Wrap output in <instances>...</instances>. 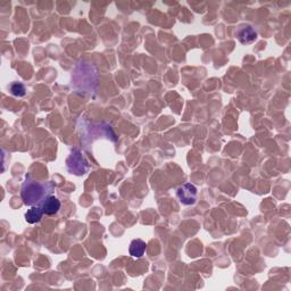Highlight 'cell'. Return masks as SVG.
I'll use <instances>...</instances> for the list:
<instances>
[{"label":"cell","mask_w":291,"mask_h":291,"mask_svg":"<svg viewBox=\"0 0 291 291\" xmlns=\"http://www.w3.org/2000/svg\"><path fill=\"white\" fill-rule=\"evenodd\" d=\"M52 190H54V184L51 182L40 183L36 181H26L21 191V197L26 206H34L41 201H45L47 195Z\"/></svg>","instance_id":"obj_1"},{"label":"cell","mask_w":291,"mask_h":291,"mask_svg":"<svg viewBox=\"0 0 291 291\" xmlns=\"http://www.w3.org/2000/svg\"><path fill=\"white\" fill-rule=\"evenodd\" d=\"M44 210H42L41 206H32L30 209H27L25 213V221L29 224H36L40 222L42 216H44Z\"/></svg>","instance_id":"obj_7"},{"label":"cell","mask_w":291,"mask_h":291,"mask_svg":"<svg viewBox=\"0 0 291 291\" xmlns=\"http://www.w3.org/2000/svg\"><path fill=\"white\" fill-rule=\"evenodd\" d=\"M10 92L16 97H23L25 94V87L21 82H14L10 86Z\"/></svg>","instance_id":"obj_8"},{"label":"cell","mask_w":291,"mask_h":291,"mask_svg":"<svg viewBox=\"0 0 291 291\" xmlns=\"http://www.w3.org/2000/svg\"><path fill=\"white\" fill-rule=\"evenodd\" d=\"M177 196L181 204L194 205L197 201V188L192 183H185L178 189Z\"/></svg>","instance_id":"obj_3"},{"label":"cell","mask_w":291,"mask_h":291,"mask_svg":"<svg viewBox=\"0 0 291 291\" xmlns=\"http://www.w3.org/2000/svg\"><path fill=\"white\" fill-rule=\"evenodd\" d=\"M41 208L45 215H55L61 209V201L55 196H48L45 199V201L41 204Z\"/></svg>","instance_id":"obj_5"},{"label":"cell","mask_w":291,"mask_h":291,"mask_svg":"<svg viewBox=\"0 0 291 291\" xmlns=\"http://www.w3.org/2000/svg\"><path fill=\"white\" fill-rule=\"evenodd\" d=\"M67 167L68 170L73 172V173L76 175H82L87 172L88 167V163L84 160L83 156L81 155L79 149H74L73 150L72 155L69 156V158L67 159Z\"/></svg>","instance_id":"obj_2"},{"label":"cell","mask_w":291,"mask_h":291,"mask_svg":"<svg viewBox=\"0 0 291 291\" xmlns=\"http://www.w3.org/2000/svg\"><path fill=\"white\" fill-rule=\"evenodd\" d=\"M146 248H147V245L145 241L141 239H134L131 241V244H130L129 252L132 257L140 258L145 255Z\"/></svg>","instance_id":"obj_6"},{"label":"cell","mask_w":291,"mask_h":291,"mask_svg":"<svg viewBox=\"0 0 291 291\" xmlns=\"http://www.w3.org/2000/svg\"><path fill=\"white\" fill-rule=\"evenodd\" d=\"M237 37L241 44L249 45L257 39V32L250 25H243L237 30Z\"/></svg>","instance_id":"obj_4"}]
</instances>
